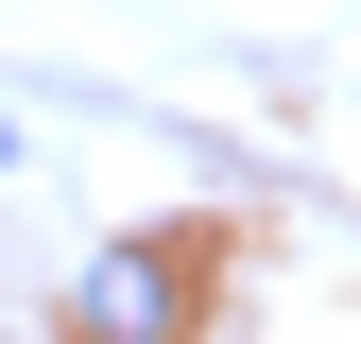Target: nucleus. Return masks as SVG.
<instances>
[{"label": "nucleus", "mask_w": 361, "mask_h": 344, "mask_svg": "<svg viewBox=\"0 0 361 344\" xmlns=\"http://www.w3.org/2000/svg\"><path fill=\"white\" fill-rule=\"evenodd\" d=\"M0 172H18V121H0Z\"/></svg>", "instance_id": "f03ea898"}, {"label": "nucleus", "mask_w": 361, "mask_h": 344, "mask_svg": "<svg viewBox=\"0 0 361 344\" xmlns=\"http://www.w3.org/2000/svg\"><path fill=\"white\" fill-rule=\"evenodd\" d=\"M207 327V241L190 224H138L69 276V344H190Z\"/></svg>", "instance_id": "f257e3e1"}]
</instances>
